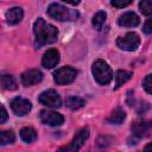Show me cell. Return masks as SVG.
Listing matches in <instances>:
<instances>
[{"instance_id": "obj_1", "label": "cell", "mask_w": 152, "mask_h": 152, "mask_svg": "<svg viewBox=\"0 0 152 152\" xmlns=\"http://www.w3.org/2000/svg\"><path fill=\"white\" fill-rule=\"evenodd\" d=\"M33 33L36 36V42L39 45L52 44L58 38V30L53 25L48 24L42 18H38L34 21V24H33Z\"/></svg>"}, {"instance_id": "obj_2", "label": "cell", "mask_w": 152, "mask_h": 152, "mask_svg": "<svg viewBox=\"0 0 152 152\" xmlns=\"http://www.w3.org/2000/svg\"><path fill=\"white\" fill-rule=\"evenodd\" d=\"M46 13L55 20H59V21H65V20H77L78 18V12L76 10H69L68 7L63 6L62 4H50Z\"/></svg>"}, {"instance_id": "obj_3", "label": "cell", "mask_w": 152, "mask_h": 152, "mask_svg": "<svg viewBox=\"0 0 152 152\" xmlns=\"http://www.w3.org/2000/svg\"><path fill=\"white\" fill-rule=\"evenodd\" d=\"M91 71H93V76L95 81L101 86H106L110 83L113 78V71L110 66L108 65V63L104 62L103 59H96L93 63Z\"/></svg>"}, {"instance_id": "obj_4", "label": "cell", "mask_w": 152, "mask_h": 152, "mask_svg": "<svg viewBox=\"0 0 152 152\" xmlns=\"http://www.w3.org/2000/svg\"><path fill=\"white\" fill-rule=\"evenodd\" d=\"M88 137H89V128L84 127L76 133L74 139L68 145L58 148L56 152H78L83 146V144L86 142V140L88 139Z\"/></svg>"}, {"instance_id": "obj_5", "label": "cell", "mask_w": 152, "mask_h": 152, "mask_svg": "<svg viewBox=\"0 0 152 152\" xmlns=\"http://www.w3.org/2000/svg\"><path fill=\"white\" fill-rule=\"evenodd\" d=\"M77 76L76 69L71 66H62L53 72V81L58 86H65L71 83Z\"/></svg>"}, {"instance_id": "obj_6", "label": "cell", "mask_w": 152, "mask_h": 152, "mask_svg": "<svg viewBox=\"0 0 152 152\" xmlns=\"http://www.w3.org/2000/svg\"><path fill=\"white\" fill-rule=\"evenodd\" d=\"M140 44V38L135 32H128L122 37H119L116 45L125 51H134Z\"/></svg>"}, {"instance_id": "obj_7", "label": "cell", "mask_w": 152, "mask_h": 152, "mask_svg": "<svg viewBox=\"0 0 152 152\" xmlns=\"http://www.w3.org/2000/svg\"><path fill=\"white\" fill-rule=\"evenodd\" d=\"M39 102L44 106H48V107H51V108H59L62 106V100H61V96L58 95V93L53 89H49V90H45L43 91L39 97H38Z\"/></svg>"}, {"instance_id": "obj_8", "label": "cell", "mask_w": 152, "mask_h": 152, "mask_svg": "<svg viewBox=\"0 0 152 152\" xmlns=\"http://www.w3.org/2000/svg\"><path fill=\"white\" fill-rule=\"evenodd\" d=\"M151 131H152V121L146 120V119H138L132 125L133 135L138 138H145L150 135Z\"/></svg>"}, {"instance_id": "obj_9", "label": "cell", "mask_w": 152, "mask_h": 152, "mask_svg": "<svg viewBox=\"0 0 152 152\" xmlns=\"http://www.w3.org/2000/svg\"><path fill=\"white\" fill-rule=\"evenodd\" d=\"M39 119L43 124L49 126H61L64 122V118L62 114L53 112V110H42L39 114Z\"/></svg>"}, {"instance_id": "obj_10", "label": "cell", "mask_w": 152, "mask_h": 152, "mask_svg": "<svg viewBox=\"0 0 152 152\" xmlns=\"http://www.w3.org/2000/svg\"><path fill=\"white\" fill-rule=\"evenodd\" d=\"M11 108H12V110H13V113L15 115L23 116V115H26L31 110L32 104L27 99L15 97V99H13L11 101Z\"/></svg>"}, {"instance_id": "obj_11", "label": "cell", "mask_w": 152, "mask_h": 152, "mask_svg": "<svg viewBox=\"0 0 152 152\" xmlns=\"http://www.w3.org/2000/svg\"><path fill=\"white\" fill-rule=\"evenodd\" d=\"M43 80V74L40 70L38 69H30L26 70L25 72H23L21 75V82L25 87H30V86H34L37 83H39Z\"/></svg>"}, {"instance_id": "obj_12", "label": "cell", "mask_w": 152, "mask_h": 152, "mask_svg": "<svg viewBox=\"0 0 152 152\" xmlns=\"http://www.w3.org/2000/svg\"><path fill=\"white\" fill-rule=\"evenodd\" d=\"M58 62H59V52L56 49H50L43 55L42 64L46 69H52L53 66L57 65Z\"/></svg>"}, {"instance_id": "obj_13", "label": "cell", "mask_w": 152, "mask_h": 152, "mask_svg": "<svg viewBox=\"0 0 152 152\" xmlns=\"http://www.w3.org/2000/svg\"><path fill=\"white\" fill-rule=\"evenodd\" d=\"M118 23L120 26H124V27H134L139 25L140 19L134 12H126L120 15Z\"/></svg>"}, {"instance_id": "obj_14", "label": "cell", "mask_w": 152, "mask_h": 152, "mask_svg": "<svg viewBox=\"0 0 152 152\" xmlns=\"http://www.w3.org/2000/svg\"><path fill=\"white\" fill-rule=\"evenodd\" d=\"M24 17V12H23V8L21 7H12L10 8L7 12H6V20L10 25H15V24H19L21 21Z\"/></svg>"}, {"instance_id": "obj_15", "label": "cell", "mask_w": 152, "mask_h": 152, "mask_svg": "<svg viewBox=\"0 0 152 152\" xmlns=\"http://www.w3.org/2000/svg\"><path fill=\"white\" fill-rule=\"evenodd\" d=\"M125 119H126V113H125V110L118 107V108H115V109L110 113V115L107 118L106 121H107L108 124H115V125H119V124H121Z\"/></svg>"}, {"instance_id": "obj_16", "label": "cell", "mask_w": 152, "mask_h": 152, "mask_svg": "<svg viewBox=\"0 0 152 152\" xmlns=\"http://www.w3.org/2000/svg\"><path fill=\"white\" fill-rule=\"evenodd\" d=\"M65 104L68 108H70L72 110H77L84 106V100L78 96H69L65 100Z\"/></svg>"}, {"instance_id": "obj_17", "label": "cell", "mask_w": 152, "mask_h": 152, "mask_svg": "<svg viewBox=\"0 0 152 152\" xmlns=\"http://www.w3.org/2000/svg\"><path fill=\"white\" fill-rule=\"evenodd\" d=\"M131 77H132V72L131 71L118 70L115 72V88H119L120 86H122L124 83H126Z\"/></svg>"}, {"instance_id": "obj_18", "label": "cell", "mask_w": 152, "mask_h": 152, "mask_svg": "<svg viewBox=\"0 0 152 152\" xmlns=\"http://www.w3.org/2000/svg\"><path fill=\"white\" fill-rule=\"evenodd\" d=\"M20 138L25 142H33L37 139V132L31 127H24L20 131Z\"/></svg>"}, {"instance_id": "obj_19", "label": "cell", "mask_w": 152, "mask_h": 152, "mask_svg": "<svg viewBox=\"0 0 152 152\" xmlns=\"http://www.w3.org/2000/svg\"><path fill=\"white\" fill-rule=\"evenodd\" d=\"M1 84H2V88L6 90H15L17 89V82L12 75H7V74L2 75Z\"/></svg>"}, {"instance_id": "obj_20", "label": "cell", "mask_w": 152, "mask_h": 152, "mask_svg": "<svg viewBox=\"0 0 152 152\" xmlns=\"http://www.w3.org/2000/svg\"><path fill=\"white\" fill-rule=\"evenodd\" d=\"M106 18H107V14L106 12L103 11H99L94 17H93V20H91V24L93 26L96 28V30H101L104 21H106Z\"/></svg>"}, {"instance_id": "obj_21", "label": "cell", "mask_w": 152, "mask_h": 152, "mask_svg": "<svg viewBox=\"0 0 152 152\" xmlns=\"http://www.w3.org/2000/svg\"><path fill=\"white\" fill-rule=\"evenodd\" d=\"M14 140H15V135H14L13 131L7 129V131H1L0 132V144L1 145L12 144Z\"/></svg>"}, {"instance_id": "obj_22", "label": "cell", "mask_w": 152, "mask_h": 152, "mask_svg": "<svg viewBox=\"0 0 152 152\" xmlns=\"http://www.w3.org/2000/svg\"><path fill=\"white\" fill-rule=\"evenodd\" d=\"M140 12L144 15H152V0H142L139 2Z\"/></svg>"}, {"instance_id": "obj_23", "label": "cell", "mask_w": 152, "mask_h": 152, "mask_svg": "<svg viewBox=\"0 0 152 152\" xmlns=\"http://www.w3.org/2000/svg\"><path fill=\"white\" fill-rule=\"evenodd\" d=\"M142 87H144V89H145L148 94H152V74L147 75V76L144 78V81H142Z\"/></svg>"}, {"instance_id": "obj_24", "label": "cell", "mask_w": 152, "mask_h": 152, "mask_svg": "<svg viewBox=\"0 0 152 152\" xmlns=\"http://www.w3.org/2000/svg\"><path fill=\"white\" fill-rule=\"evenodd\" d=\"M112 142V138L109 137H100L97 139V146L99 147H107Z\"/></svg>"}, {"instance_id": "obj_25", "label": "cell", "mask_w": 152, "mask_h": 152, "mask_svg": "<svg viewBox=\"0 0 152 152\" xmlns=\"http://www.w3.org/2000/svg\"><path fill=\"white\" fill-rule=\"evenodd\" d=\"M131 2L132 1H129V0H126V1H124V0H113V1H110L112 6L118 7V8H124V7L128 6Z\"/></svg>"}, {"instance_id": "obj_26", "label": "cell", "mask_w": 152, "mask_h": 152, "mask_svg": "<svg viewBox=\"0 0 152 152\" xmlns=\"http://www.w3.org/2000/svg\"><path fill=\"white\" fill-rule=\"evenodd\" d=\"M142 31H144L145 33H147V34L152 33V18H151V19H147V20L145 21V24H144V26H142Z\"/></svg>"}, {"instance_id": "obj_27", "label": "cell", "mask_w": 152, "mask_h": 152, "mask_svg": "<svg viewBox=\"0 0 152 152\" xmlns=\"http://www.w3.org/2000/svg\"><path fill=\"white\" fill-rule=\"evenodd\" d=\"M7 118H8V115H7V112H6L5 107H4V106H1V114H0V124H4V122H6Z\"/></svg>"}, {"instance_id": "obj_28", "label": "cell", "mask_w": 152, "mask_h": 152, "mask_svg": "<svg viewBox=\"0 0 152 152\" xmlns=\"http://www.w3.org/2000/svg\"><path fill=\"white\" fill-rule=\"evenodd\" d=\"M144 152H152V142H150V144H147V145L145 146Z\"/></svg>"}]
</instances>
